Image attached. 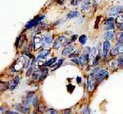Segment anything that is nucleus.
Here are the masks:
<instances>
[{
    "mask_svg": "<svg viewBox=\"0 0 123 114\" xmlns=\"http://www.w3.org/2000/svg\"><path fill=\"white\" fill-rule=\"evenodd\" d=\"M117 27L120 31H123V23H122V24L117 23Z\"/></svg>",
    "mask_w": 123,
    "mask_h": 114,
    "instance_id": "obj_33",
    "label": "nucleus"
},
{
    "mask_svg": "<svg viewBox=\"0 0 123 114\" xmlns=\"http://www.w3.org/2000/svg\"><path fill=\"white\" fill-rule=\"evenodd\" d=\"M71 61H72L73 62V63H79V60L78 59H76V58H73L72 60H71Z\"/></svg>",
    "mask_w": 123,
    "mask_h": 114,
    "instance_id": "obj_36",
    "label": "nucleus"
},
{
    "mask_svg": "<svg viewBox=\"0 0 123 114\" xmlns=\"http://www.w3.org/2000/svg\"><path fill=\"white\" fill-rule=\"evenodd\" d=\"M94 80L95 77L94 76V75H90L88 78V90L89 91H92L94 88Z\"/></svg>",
    "mask_w": 123,
    "mask_h": 114,
    "instance_id": "obj_6",
    "label": "nucleus"
},
{
    "mask_svg": "<svg viewBox=\"0 0 123 114\" xmlns=\"http://www.w3.org/2000/svg\"><path fill=\"white\" fill-rule=\"evenodd\" d=\"M87 62H88V61H87V59H86V57H85V55L80 56V58H79V63H80L81 66H84L85 64L87 63Z\"/></svg>",
    "mask_w": 123,
    "mask_h": 114,
    "instance_id": "obj_18",
    "label": "nucleus"
},
{
    "mask_svg": "<svg viewBox=\"0 0 123 114\" xmlns=\"http://www.w3.org/2000/svg\"><path fill=\"white\" fill-rule=\"evenodd\" d=\"M108 76V72L106 71V70H101V71H98V73L96 74V76H95V79L100 82V81H104V79H106L107 77Z\"/></svg>",
    "mask_w": 123,
    "mask_h": 114,
    "instance_id": "obj_3",
    "label": "nucleus"
},
{
    "mask_svg": "<svg viewBox=\"0 0 123 114\" xmlns=\"http://www.w3.org/2000/svg\"><path fill=\"white\" fill-rule=\"evenodd\" d=\"M117 64H118L119 67H122V68H123V57H120L118 58Z\"/></svg>",
    "mask_w": 123,
    "mask_h": 114,
    "instance_id": "obj_25",
    "label": "nucleus"
},
{
    "mask_svg": "<svg viewBox=\"0 0 123 114\" xmlns=\"http://www.w3.org/2000/svg\"><path fill=\"white\" fill-rule=\"evenodd\" d=\"M110 47H111L110 42L108 40H106L104 43V57H106L108 55V52L110 50Z\"/></svg>",
    "mask_w": 123,
    "mask_h": 114,
    "instance_id": "obj_9",
    "label": "nucleus"
},
{
    "mask_svg": "<svg viewBox=\"0 0 123 114\" xmlns=\"http://www.w3.org/2000/svg\"><path fill=\"white\" fill-rule=\"evenodd\" d=\"M63 61H64L63 59H60V60H59V61L57 62V64H55V65L53 66V67H52V70H55V69H57V67H60L61 64L63 63Z\"/></svg>",
    "mask_w": 123,
    "mask_h": 114,
    "instance_id": "obj_22",
    "label": "nucleus"
},
{
    "mask_svg": "<svg viewBox=\"0 0 123 114\" xmlns=\"http://www.w3.org/2000/svg\"><path fill=\"white\" fill-rule=\"evenodd\" d=\"M49 53H50V51H49V49H43V50L38 55L37 59H40V58H43V57H46L48 55H49Z\"/></svg>",
    "mask_w": 123,
    "mask_h": 114,
    "instance_id": "obj_10",
    "label": "nucleus"
},
{
    "mask_svg": "<svg viewBox=\"0 0 123 114\" xmlns=\"http://www.w3.org/2000/svg\"><path fill=\"white\" fill-rule=\"evenodd\" d=\"M25 57H21L19 58L17 61H16V63H14L12 67V71H19L24 67V63H25Z\"/></svg>",
    "mask_w": 123,
    "mask_h": 114,
    "instance_id": "obj_4",
    "label": "nucleus"
},
{
    "mask_svg": "<svg viewBox=\"0 0 123 114\" xmlns=\"http://www.w3.org/2000/svg\"><path fill=\"white\" fill-rule=\"evenodd\" d=\"M19 82H20V77L18 76H17L14 77V79L12 80V81L11 85H10V86H9V89H11V90L14 89L17 86V85L19 84Z\"/></svg>",
    "mask_w": 123,
    "mask_h": 114,
    "instance_id": "obj_8",
    "label": "nucleus"
},
{
    "mask_svg": "<svg viewBox=\"0 0 123 114\" xmlns=\"http://www.w3.org/2000/svg\"><path fill=\"white\" fill-rule=\"evenodd\" d=\"M119 44H123V32L119 33L117 35V45Z\"/></svg>",
    "mask_w": 123,
    "mask_h": 114,
    "instance_id": "obj_17",
    "label": "nucleus"
},
{
    "mask_svg": "<svg viewBox=\"0 0 123 114\" xmlns=\"http://www.w3.org/2000/svg\"><path fill=\"white\" fill-rule=\"evenodd\" d=\"M38 100H39L38 96H35V97L33 99V104H34V107L35 108H36L37 106H38Z\"/></svg>",
    "mask_w": 123,
    "mask_h": 114,
    "instance_id": "obj_23",
    "label": "nucleus"
},
{
    "mask_svg": "<svg viewBox=\"0 0 123 114\" xmlns=\"http://www.w3.org/2000/svg\"><path fill=\"white\" fill-rule=\"evenodd\" d=\"M90 112L89 108H85L84 111L82 112V114H90Z\"/></svg>",
    "mask_w": 123,
    "mask_h": 114,
    "instance_id": "obj_31",
    "label": "nucleus"
},
{
    "mask_svg": "<svg viewBox=\"0 0 123 114\" xmlns=\"http://www.w3.org/2000/svg\"><path fill=\"white\" fill-rule=\"evenodd\" d=\"M112 29H114V24H110V25H107L106 30L108 31H111V30H112Z\"/></svg>",
    "mask_w": 123,
    "mask_h": 114,
    "instance_id": "obj_26",
    "label": "nucleus"
},
{
    "mask_svg": "<svg viewBox=\"0 0 123 114\" xmlns=\"http://www.w3.org/2000/svg\"><path fill=\"white\" fill-rule=\"evenodd\" d=\"M77 38H78V36H77V35H72V36H71V42H73V41L76 40Z\"/></svg>",
    "mask_w": 123,
    "mask_h": 114,
    "instance_id": "obj_32",
    "label": "nucleus"
},
{
    "mask_svg": "<svg viewBox=\"0 0 123 114\" xmlns=\"http://www.w3.org/2000/svg\"><path fill=\"white\" fill-rule=\"evenodd\" d=\"M101 18V17L100 16H98V17H97V20H96V25H94V27L95 28H98V23H99V20Z\"/></svg>",
    "mask_w": 123,
    "mask_h": 114,
    "instance_id": "obj_29",
    "label": "nucleus"
},
{
    "mask_svg": "<svg viewBox=\"0 0 123 114\" xmlns=\"http://www.w3.org/2000/svg\"><path fill=\"white\" fill-rule=\"evenodd\" d=\"M44 16H40V17H36V18H35L34 20H32V21H29L28 23L26 24V25H25V28L26 29H30V28H31V27H33V26H35L36 24H38L39 22H40L44 18Z\"/></svg>",
    "mask_w": 123,
    "mask_h": 114,
    "instance_id": "obj_5",
    "label": "nucleus"
},
{
    "mask_svg": "<svg viewBox=\"0 0 123 114\" xmlns=\"http://www.w3.org/2000/svg\"><path fill=\"white\" fill-rule=\"evenodd\" d=\"M90 0L89 1H85V3H83V4H82V9H84V10H85V9H88L89 8V7H90Z\"/></svg>",
    "mask_w": 123,
    "mask_h": 114,
    "instance_id": "obj_20",
    "label": "nucleus"
},
{
    "mask_svg": "<svg viewBox=\"0 0 123 114\" xmlns=\"http://www.w3.org/2000/svg\"><path fill=\"white\" fill-rule=\"evenodd\" d=\"M56 61H57V57H53V58H51L50 60L47 61L46 63L43 64V66H44V67H49V66H51L52 64H53Z\"/></svg>",
    "mask_w": 123,
    "mask_h": 114,
    "instance_id": "obj_16",
    "label": "nucleus"
},
{
    "mask_svg": "<svg viewBox=\"0 0 123 114\" xmlns=\"http://www.w3.org/2000/svg\"><path fill=\"white\" fill-rule=\"evenodd\" d=\"M79 41H80V43L82 45H84L85 43H86L87 41V37L85 35H82L79 38Z\"/></svg>",
    "mask_w": 123,
    "mask_h": 114,
    "instance_id": "obj_19",
    "label": "nucleus"
},
{
    "mask_svg": "<svg viewBox=\"0 0 123 114\" xmlns=\"http://www.w3.org/2000/svg\"><path fill=\"white\" fill-rule=\"evenodd\" d=\"M80 81H81L80 78V77H77V82H78L79 84H80Z\"/></svg>",
    "mask_w": 123,
    "mask_h": 114,
    "instance_id": "obj_39",
    "label": "nucleus"
},
{
    "mask_svg": "<svg viewBox=\"0 0 123 114\" xmlns=\"http://www.w3.org/2000/svg\"><path fill=\"white\" fill-rule=\"evenodd\" d=\"M98 70H99V68H98V67H96V69H94V72H97V71H98Z\"/></svg>",
    "mask_w": 123,
    "mask_h": 114,
    "instance_id": "obj_40",
    "label": "nucleus"
},
{
    "mask_svg": "<svg viewBox=\"0 0 123 114\" xmlns=\"http://www.w3.org/2000/svg\"><path fill=\"white\" fill-rule=\"evenodd\" d=\"M113 35H114V32L113 31H108L106 34H105V38H106L107 40H110L113 38Z\"/></svg>",
    "mask_w": 123,
    "mask_h": 114,
    "instance_id": "obj_15",
    "label": "nucleus"
},
{
    "mask_svg": "<svg viewBox=\"0 0 123 114\" xmlns=\"http://www.w3.org/2000/svg\"><path fill=\"white\" fill-rule=\"evenodd\" d=\"M122 13V7L121 6H116L110 10V16H117Z\"/></svg>",
    "mask_w": 123,
    "mask_h": 114,
    "instance_id": "obj_7",
    "label": "nucleus"
},
{
    "mask_svg": "<svg viewBox=\"0 0 123 114\" xmlns=\"http://www.w3.org/2000/svg\"><path fill=\"white\" fill-rule=\"evenodd\" d=\"M43 75V72H42V70H39L37 71L36 72H35L33 74V79L34 80H38L39 77H41V76Z\"/></svg>",
    "mask_w": 123,
    "mask_h": 114,
    "instance_id": "obj_14",
    "label": "nucleus"
},
{
    "mask_svg": "<svg viewBox=\"0 0 123 114\" xmlns=\"http://www.w3.org/2000/svg\"><path fill=\"white\" fill-rule=\"evenodd\" d=\"M115 20L113 17H109V18L106 21V25H110V24H114Z\"/></svg>",
    "mask_w": 123,
    "mask_h": 114,
    "instance_id": "obj_24",
    "label": "nucleus"
},
{
    "mask_svg": "<svg viewBox=\"0 0 123 114\" xmlns=\"http://www.w3.org/2000/svg\"><path fill=\"white\" fill-rule=\"evenodd\" d=\"M32 71H33V67H30V69L27 71V72H26V76H30V75H31V73H32Z\"/></svg>",
    "mask_w": 123,
    "mask_h": 114,
    "instance_id": "obj_30",
    "label": "nucleus"
},
{
    "mask_svg": "<svg viewBox=\"0 0 123 114\" xmlns=\"http://www.w3.org/2000/svg\"><path fill=\"white\" fill-rule=\"evenodd\" d=\"M73 49H74V47L72 45L67 46L66 49H64V50L62 51V55H69L73 51Z\"/></svg>",
    "mask_w": 123,
    "mask_h": 114,
    "instance_id": "obj_12",
    "label": "nucleus"
},
{
    "mask_svg": "<svg viewBox=\"0 0 123 114\" xmlns=\"http://www.w3.org/2000/svg\"><path fill=\"white\" fill-rule=\"evenodd\" d=\"M117 20H122V21H123V14H122V16H119L118 18L117 19Z\"/></svg>",
    "mask_w": 123,
    "mask_h": 114,
    "instance_id": "obj_37",
    "label": "nucleus"
},
{
    "mask_svg": "<svg viewBox=\"0 0 123 114\" xmlns=\"http://www.w3.org/2000/svg\"><path fill=\"white\" fill-rule=\"evenodd\" d=\"M71 110L70 108H67V109H64V110H62V114H71Z\"/></svg>",
    "mask_w": 123,
    "mask_h": 114,
    "instance_id": "obj_27",
    "label": "nucleus"
},
{
    "mask_svg": "<svg viewBox=\"0 0 123 114\" xmlns=\"http://www.w3.org/2000/svg\"><path fill=\"white\" fill-rule=\"evenodd\" d=\"M67 39L65 36H62V35H61V36L57 37L56 39L54 40L53 42V49H58V48L62 47V45H65V44H67Z\"/></svg>",
    "mask_w": 123,
    "mask_h": 114,
    "instance_id": "obj_1",
    "label": "nucleus"
},
{
    "mask_svg": "<svg viewBox=\"0 0 123 114\" xmlns=\"http://www.w3.org/2000/svg\"><path fill=\"white\" fill-rule=\"evenodd\" d=\"M110 53H111V55H112V56H115V55L118 54V49H117V47L112 48V49H111V51H110Z\"/></svg>",
    "mask_w": 123,
    "mask_h": 114,
    "instance_id": "obj_21",
    "label": "nucleus"
},
{
    "mask_svg": "<svg viewBox=\"0 0 123 114\" xmlns=\"http://www.w3.org/2000/svg\"><path fill=\"white\" fill-rule=\"evenodd\" d=\"M98 60H99V55L97 56L96 59H94V65H96V64H98Z\"/></svg>",
    "mask_w": 123,
    "mask_h": 114,
    "instance_id": "obj_34",
    "label": "nucleus"
},
{
    "mask_svg": "<svg viewBox=\"0 0 123 114\" xmlns=\"http://www.w3.org/2000/svg\"><path fill=\"white\" fill-rule=\"evenodd\" d=\"M80 0H72V1H71V4L72 6H76L79 3V2H80Z\"/></svg>",
    "mask_w": 123,
    "mask_h": 114,
    "instance_id": "obj_28",
    "label": "nucleus"
},
{
    "mask_svg": "<svg viewBox=\"0 0 123 114\" xmlns=\"http://www.w3.org/2000/svg\"><path fill=\"white\" fill-rule=\"evenodd\" d=\"M43 39L39 35H36L34 39V44H35V50H38V49H41L43 45Z\"/></svg>",
    "mask_w": 123,
    "mask_h": 114,
    "instance_id": "obj_2",
    "label": "nucleus"
},
{
    "mask_svg": "<svg viewBox=\"0 0 123 114\" xmlns=\"http://www.w3.org/2000/svg\"><path fill=\"white\" fill-rule=\"evenodd\" d=\"M34 114H35V113H34Z\"/></svg>",
    "mask_w": 123,
    "mask_h": 114,
    "instance_id": "obj_41",
    "label": "nucleus"
},
{
    "mask_svg": "<svg viewBox=\"0 0 123 114\" xmlns=\"http://www.w3.org/2000/svg\"><path fill=\"white\" fill-rule=\"evenodd\" d=\"M78 52H76V53H72V54H70V55H69V57H76V56H77V55H78Z\"/></svg>",
    "mask_w": 123,
    "mask_h": 114,
    "instance_id": "obj_35",
    "label": "nucleus"
},
{
    "mask_svg": "<svg viewBox=\"0 0 123 114\" xmlns=\"http://www.w3.org/2000/svg\"><path fill=\"white\" fill-rule=\"evenodd\" d=\"M7 113L8 114H18L17 113H16V112H8Z\"/></svg>",
    "mask_w": 123,
    "mask_h": 114,
    "instance_id": "obj_38",
    "label": "nucleus"
},
{
    "mask_svg": "<svg viewBox=\"0 0 123 114\" xmlns=\"http://www.w3.org/2000/svg\"><path fill=\"white\" fill-rule=\"evenodd\" d=\"M43 41L45 42V44H50L51 43L53 42V37L52 35H45L44 37H43Z\"/></svg>",
    "mask_w": 123,
    "mask_h": 114,
    "instance_id": "obj_13",
    "label": "nucleus"
},
{
    "mask_svg": "<svg viewBox=\"0 0 123 114\" xmlns=\"http://www.w3.org/2000/svg\"><path fill=\"white\" fill-rule=\"evenodd\" d=\"M80 13L77 11H71L68 14H67V18L68 19H74L76 17H78Z\"/></svg>",
    "mask_w": 123,
    "mask_h": 114,
    "instance_id": "obj_11",
    "label": "nucleus"
}]
</instances>
